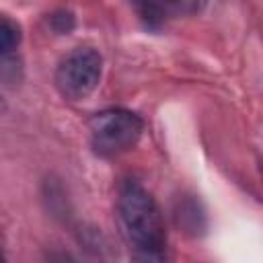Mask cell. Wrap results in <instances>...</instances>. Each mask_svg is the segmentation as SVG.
I'll list each match as a JSON object with an SVG mask.
<instances>
[{
    "mask_svg": "<svg viewBox=\"0 0 263 263\" xmlns=\"http://www.w3.org/2000/svg\"><path fill=\"white\" fill-rule=\"evenodd\" d=\"M47 23H49V29L55 33V35H66L74 29L76 21H74V14L66 8L62 10H53L49 16H47Z\"/></svg>",
    "mask_w": 263,
    "mask_h": 263,
    "instance_id": "obj_7",
    "label": "cell"
},
{
    "mask_svg": "<svg viewBox=\"0 0 263 263\" xmlns=\"http://www.w3.org/2000/svg\"><path fill=\"white\" fill-rule=\"evenodd\" d=\"M177 222L187 230V232H199L203 230V214L199 210V203L195 199H185L181 208L177 210Z\"/></svg>",
    "mask_w": 263,
    "mask_h": 263,
    "instance_id": "obj_4",
    "label": "cell"
},
{
    "mask_svg": "<svg viewBox=\"0 0 263 263\" xmlns=\"http://www.w3.org/2000/svg\"><path fill=\"white\" fill-rule=\"evenodd\" d=\"M103 58L92 47H76L66 53L55 68V88L68 101L86 99L101 82Z\"/></svg>",
    "mask_w": 263,
    "mask_h": 263,
    "instance_id": "obj_3",
    "label": "cell"
},
{
    "mask_svg": "<svg viewBox=\"0 0 263 263\" xmlns=\"http://www.w3.org/2000/svg\"><path fill=\"white\" fill-rule=\"evenodd\" d=\"M21 39H23V35H21L18 23H14L6 14H2V18H0V53L2 55L4 53H16Z\"/></svg>",
    "mask_w": 263,
    "mask_h": 263,
    "instance_id": "obj_5",
    "label": "cell"
},
{
    "mask_svg": "<svg viewBox=\"0 0 263 263\" xmlns=\"http://www.w3.org/2000/svg\"><path fill=\"white\" fill-rule=\"evenodd\" d=\"M43 263H78V261L66 249H47L43 255Z\"/></svg>",
    "mask_w": 263,
    "mask_h": 263,
    "instance_id": "obj_8",
    "label": "cell"
},
{
    "mask_svg": "<svg viewBox=\"0 0 263 263\" xmlns=\"http://www.w3.org/2000/svg\"><path fill=\"white\" fill-rule=\"evenodd\" d=\"M0 74L4 84H14L21 80L23 76V66H21V58L16 53H4L0 58Z\"/></svg>",
    "mask_w": 263,
    "mask_h": 263,
    "instance_id": "obj_6",
    "label": "cell"
},
{
    "mask_svg": "<svg viewBox=\"0 0 263 263\" xmlns=\"http://www.w3.org/2000/svg\"><path fill=\"white\" fill-rule=\"evenodd\" d=\"M261 175H263V162H261Z\"/></svg>",
    "mask_w": 263,
    "mask_h": 263,
    "instance_id": "obj_9",
    "label": "cell"
},
{
    "mask_svg": "<svg viewBox=\"0 0 263 263\" xmlns=\"http://www.w3.org/2000/svg\"><path fill=\"white\" fill-rule=\"evenodd\" d=\"M144 134V121L138 113L121 107L105 109L88 121L90 148L101 158H113L132 150Z\"/></svg>",
    "mask_w": 263,
    "mask_h": 263,
    "instance_id": "obj_2",
    "label": "cell"
},
{
    "mask_svg": "<svg viewBox=\"0 0 263 263\" xmlns=\"http://www.w3.org/2000/svg\"><path fill=\"white\" fill-rule=\"evenodd\" d=\"M117 216L132 249V263H166V230L152 193L134 179L117 187Z\"/></svg>",
    "mask_w": 263,
    "mask_h": 263,
    "instance_id": "obj_1",
    "label": "cell"
}]
</instances>
